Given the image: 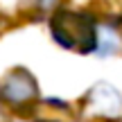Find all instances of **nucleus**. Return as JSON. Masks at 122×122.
Segmentation results:
<instances>
[{
    "mask_svg": "<svg viewBox=\"0 0 122 122\" xmlns=\"http://www.w3.org/2000/svg\"><path fill=\"white\" fill-rule=\"evenodd\" d=\"M0 100L9 106H30L39 100V84L30 70L14 68L0 79Z\"/></svg>",
    "mask_w": 122,
    "mask_h": 122,
    "instance_id": "2",
    "label": "nucleus"
},
{
    "mask_svg": "<svg viewBox=\"0 0 122 122\" xmlns=\"http://www.w3.org/2000/svg\"><path fill=\"white\" fill-rule=\"evenodd\" d=\"M32 122H79V113L61 100H36L30 104Z\"/></svg>",
    "mask_w": 122,
    "mask_h": 122,
    "instance_id": "4",
    "label": "nucleus"
},
{
    "mask_svg": "<svg viewBox=\"0 0 122 122\" xmlns=\"http://www.w3.org/2000/svg\"><path fill=\"white\" fill-rule=\"evenodd\" d=\"M0 122H11V109L2 100H0Z\"/></svg>",
    "mask_w": 122,
    "mask_h": 122,
    "instance_id": "5",
    "label": "nucleus"
},
{
    "mask_svg": "<svg viewBox=\"0 0 122 122\" xmlns=\"http://www.w3.org/2000/svg\"><path fill=\"white\" fill-rule=\"evenodd\" d=\"M50 32L61 48L77 54H91L97 50V23L88 14L59 9L50 18Z\"/></svg>",
    "mask_w": 122,
    "mask_h": 122,
    "instance_id": "1",
    "label": "nucleus"
},
{
    "mask_svg": "<svg viewBox=\"0 0 122 122\" xmlns=\"http://www.w3.org/2000/svg\"><path fill=\"white\" fill-rule=\"evenodd\" d=\"M118 2H120V5H122V0H118Z\"/></svg>",
    "mask_w": 122,
    "mask_h": 122,
    "instance_id": "6",
    "label": "nucleus"
},
{
    "mask_svg": "<svg viewBox=\"0 0 122 122\" xmlns=\"http://www.w3.org/2000/svg\"><path fill=\"white\" fill-rule=\"evenodd\" d=\"M84 109L93 118L102 120H115L122 115V95L115 86L106 81H100L86 93L84 97Z\"/></svg>",
    "mask_w": 122,
    "mask_h": 122,
    "instance_id": "3",
    "label": "nucleus"
}]
</instances>
